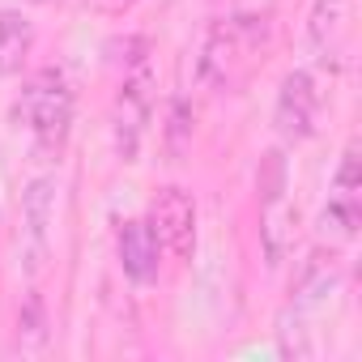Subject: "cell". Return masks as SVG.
Returning <instances> with one entry per match:
<instances>
[{"label":"cell","instance_id":"6da1fadb","mask_svg":"<svg viewBox=\"0 0 362 362\" xmlns=\"http://www.w3.org/2000/svg\"><path fill=\"white\" fill-rule=\"evenodd\" d=\"M22 119L26 128L35 132L39 145L47 149H60L64 136H69V124H73V90L64 81L60 69H43L30 77V86L22 90Z\"/></svg>","mask_w":362,"mask_h":362},{"label":"cell","instance_id":"7a4b0ae2","mask_svg":"<svg viewBox=\"0 0 362 362\" xmlns=\"http://www.w3.org/2000/svg\"><path fill=\"white\" fill-rule=\"evenodd\" d=\"M260 47H264V43H260L256 35L239 30V26L226 18V22H218V26L209 30V39H205L201 77H205L209 86H218V90H235V86L247 77V69H252V60H256Z\"/></svg>","mask_w":362,"mask_h":362},{"label":"cell","instance_id":"3957f363","mask_svg":"<svg viewBox=\"0 0 362 362\" xmlns=\"http://www.w3.org/2000/svg\"><path fill=\"white\" fill-rule=\"evenodd\" d=\"M162 243V252L179 256V260H188L192 247H197V201L184 192V188H158V197L149 201V218H145Z\"/></svg>","mask_w":362,"mask_h":362},{"label":"cell","instance_id":"277c9868","mask_svg":"<svg viewBox=\"0 0 362 362\" xmlns=\"http://www.w3.org/2000/svg\"><path fill=\"white\" fill-rule=\"evenodd\" d=\"M315 115H320V94H315V81L311 73L294 69L281 77V90H277V107H273V124L286 141H307L315 132Z\"/></svg>","mask_w":362,"mask_h":362},{"label":"cell","instance_id":"5b68a950","mask_svg":"<svg viewBox=\"0 0 362 362\" xmlns=\"http://www.w3.org/2000/svg\"><path fill=\"white\" fill-rule=\"evenodd\" d=\"M349 0H315L307 18V43L324 69H341L349 56Z\"/></svg>","mask_w":362,"mask_h":362},{"label":"cell","instance_id":"8992f818","mask_svg":"<svg viewBox=\"0 0 362 362\" xmlns=\"http://www.w3.org/2000/svg\"><path fill=\"white\" fill-rule=\"evenodd\" d=\"M149 69L141 64L132 77H124V90L115 98V149L124 162L136 158V145H141V132H145V119H149Z\"/></svg>","mask_w":362,"mask_h":362},{"label":"cell","instance_id":"52a82bcc","mask_svg":"<svg viewBox=\"0 0 362 362\" xmlns=\"http://www.w3.org/2000/svg\"><path fill=\"white\" fill-rule=\"evenodd\" d=\"M115 252H119V269H124V277H132V281H153L158 277V260H162V243H158V235H153V226L149 222H124L119 226V235H115Z\"/></svg>","mask_w":362,"mask_h":362},{"label":"cell","instance_id":"ba28073f","mask_svg":"<svg viewBox=\"0 0 362 362\" xmlns=\"http://www.w3.org/2000/svg\"><path fill=\"white\" fill-rule=\"evenodd\" d=\"M30 47H35V26H30V18L5 9V13H0V77L22 73Z\"/></svg>","mask_w":362,"mask_h":362},{"label":"cell","instance_id":"9c48e42d","mask_svg":"<svg viewBox=\"0 0 362 362\" xmlns=\"http://www.w3.org/2000/svg\"><path fill=\"white\" fill-rule=\"evenodd\" d=\"M358 218H362L358 192H341V188H332V197H328V205H324V214H320V230H324L332 243H345V239H354Z\"/></svg>","mask_w":362,"mask_h":362},{"label":"cell","instance_id":"30bf717a","mask_svg":"<svg viewBox=\"0 0 362 362\" xmlns=\"http://www.w3.org/2000/svg\"><path fill=\"white\" fill-rule=\"evenodd\" d=\"M22 205H26V226H30L35 243H43L47 226H52V214H56V184L52 179H35L22 197Z\"/></svg>","mask_w":362,"mask_h":362},{"label":"cell","instance_id":"8fae6325","mask_svg":"<svg viewBox=\"0 0 362 362\" xmlns=\"http://www.w3.org/2000/svg\"><path fill=\"white\" fill-rule=\"evenodd\" d=\"M273 9H277V0H235V5H230V22L264 43L269 26H273Z\"/></svg>","mask_w":362,"mask_h":362},{"label":"cell","instance_id":"7c38bea8","mask_svg":"<svg viewBox=\"0 0 362 362\" xmlns=\"http://www.w3.org/2000/svg\"><path fill=\"white\" fill-rule=\"evenodd\" d=\"M256 188H260V205H281V192H286V158L281 149H269L264 162H260V179H256Z\"/></svg>","mask_w":362,"mask_h":362},{"label":"cell","instance_id":"4fadbf2b","mask_svg":"<svg viewBox=\"0 0 362 362\" xmlns=\"http://www.w3.org/2000/svg\"><path fill=\"white\" fill-rule=\"evenodd\" d=\"M188 141H192V107L184 98H175L170 115H166V153L179 158V153L188 149Z\"/></svg>","mask_w":362,"mask_h":362},{"label":"cell","instance_id":"5bb4252c","mask_svg":"<svg viewBox=\"0 0 362 362\" xmlns=\"http://www.w3.org/2000/svg\"><path fill=\"white\" fill-rule=\"evenodd\" d=\"M98 5H103V9H107V13H124V9H128V5H132V0H98Z\"/></svg>","mask_w":362,"mask_h":362},{"label":"cell","instance_id":"9a60e30c","mask_svg":"<svg viewBox=\"0 0 362 362\" xmlns=\"http://www.w3.org/2000/svg\"><path fill=\"white\" fill-rule=\"evenodd\" d=\"M30 5H47V0H30Z\"/></svg>","mask_w":362,"mask_h":362}]
</instances>
